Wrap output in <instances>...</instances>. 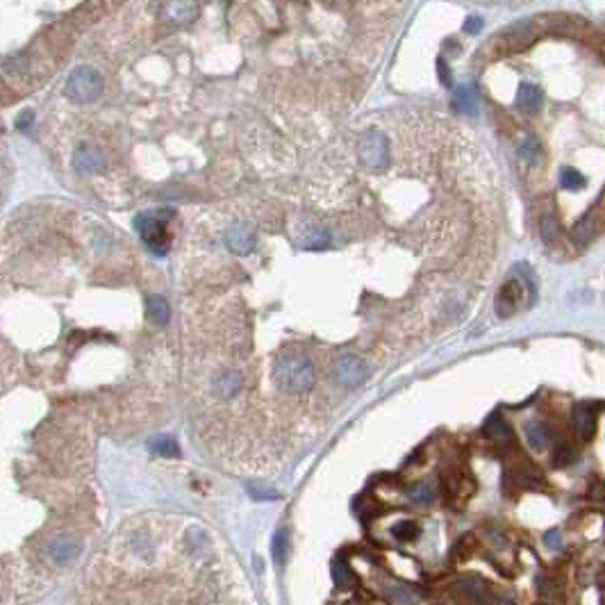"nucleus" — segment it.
Returning <instances> with one entry per match:
<instances>
[{
  "mask_svg": "<svg viewBox=\"0 0 605 605\" xmlns=\"http://www.w3.org/2000/svg\"><path fill=\"white\" fill-rule=\"evenodd\" d=\"M273 383L280 392L299 396L314 385V367L303 355H285L273 365Z\"/></svg>",
  "mask_w": 605,
  "mask_h": 605,
  "instance_id": "obj_1",
  "label": "nucleus"
},
{
  "mask_svg": "<svg viewBox=\"0 0 605 605\" xmlns=\"http://www.w3.org/2000/svg\"><path fill=\"white\" fill-rule=\"evenodd\" d=\"M100 91H102V78L98 76V71L89 67H80L76 71H71V76L67 80V96L73 102L87 105V102L98 98Z\"/></svg>",
  "mask_w": 605,
  "mask_h": 605,
  "instance_id": "obj_2",
  "label": "nucleus"
},
{
  "mask_svg": "<svg viewBox=\"0 0 605 605\" xmlns=\"http://www.w3.org/2000/svg\"><path fill=\"white\" fill-rule=\"evenodd\" d=\"M135 226L142 235L144 244L148 246L153 255L162 257L169 253L171 248V239H169V232H166V226L160 217H153V214H139Z\"/></svg>",
  "mask_w": 605,
  "mask_h": 605,
  "instance_id": "obj_3",
  "label": "nucleus"
},
{
  "mask_svg": "<svg viewBox=\"0 0 605 605\" xmlns=\"http://www.w3.org/2000/svg\"><path fill=\"white\" fill-rule=\"evenodd\" d=\"M360 162L369 169H385L389 164V142L380 130H369L358 144Z\"/></svg>",
  "mask_w": 605,
  "mask_h": 605,
  "instance_id": "obj_4",
  "label": "nucleus"
},
{
  "mask_svg": "<svg viewBox=\"0 0 605 605\" xmlns=\"http://www.w3.org/2000/svg\"><path fill=\"white\" fill-rule=\"evenodd\" d=\"M334 378L346 387H358L369 378V367L358 355H341L334 362Z\"/></svg>",
  "mask_w": 605,
  "mask_h": 605,
  "instance_id": "obj_5",
  "label": "nucleus"
},
{
  "mask_svg": "<svg viewBox=\"0 0 605 605\" xmlns=\"http://www.w3.org/2000/svg\"><path fill=\"white\" fill-rule=\"evenodd\" d=\"M455 594L473 605H487L491 601L489 585L482 578H478V576H462V578L455 583Z\"/></svg>",
  "mask_w": 605,
  "mask_h": 605,
  "instance_id": "obj_6",
  "label": "nucleus"
},
{
  "mask_svg": "<svg viewBox=\"0 0 605 605\" xmlns=\"http://www.w3.org/2000/svg\"><path fill=\"white\" fill-rule=\"evenodd\" d=\"M226 246L230 253L237 255H248L255 246V230L248 223H235L226 232Z\"/></svg>",
  "mask_w": 605,
  "mask_h": 605,
  "instance_id": "obj_7",
  "label": "nucleus"
},
{
  "mask_svg": "<svg viewBox=\"0 0 605 605\" xmlns=\"http://www.w3.org/2000/svg\"><path fill=\"white\" fill-rule=\"evenodd\" d=\"M102 162L105 160H102L100 148H96L94 144H80L76 148V153H73V166H76V171L82 175L96 173L102 166Z\"/></svg>",
  "mask_w": 605,
  "mask_h": 605,
  "instance_id": "obj_8",
  "label": "nucleus"
},
{
  "mask_svg": "<svg viewBox=\"0 0 605 605\" xmlns=\"http://www.w3.org/2000/svg\"><path fill=\"white\" fill-rule=\"evenodd\" d=\"M241 387H244V378H241L239 371L223 369L214 380V396L221 398V401H230L241 392Z\"/></svg>",
  "mask_w": 605,
  "mask_h": 605,
  "instance_id": "obj_9",
  "label": "nucleus"
},
{
  "mask_svg": "<svg viewBox=\"0 0 605 605\" xmlns=\"http://www.w3.org/2000/svg\"><path fill=\"white\" fill-rule=\"evenodd\" d=\"M485 435L498 446V449H503V451H508V449L515 446V433H512L510 423L501 414L489 416V421L485 423Z\"/></svg>",
  "mask_w": 605,
  "mask_h": 605,
  "instance_id": "obj_10",
  "label": "nucleus"
},
{
  "mask_svg": "<svg viewBox=\"0 0 605 605\" xmlns=\"http://www.w3.org/2000/svg\"><path fill=\"white\" fill-rule=\"evenodd\" d=\"M80 551H82V544L76 542V539H71V537H57V539H53V544L48 546L50 560L60 566L71 564L80 555Z\"/></svg>",
  "mask_w": 605,
  "mask_h": 605,
  "instance_id": "obj_11",
  "label": "nucleus"
},
{
  "mask_svg": "<svg viewBox=\"0 0 605 605\" xmlns=\"http://www.w3.org/2000/svg\"><path fill=\"white\" fill-rule=\"evenodd\" d=\"M519 301H521V283H519V280L505 283L503 290L498 292V301H496V312H498V316L508 319L510 314H515Z\"/></svg>",
  "mask_w": 605,
  "mask_h": 605,
  "instance_id": "obj_12",
  "label": "nucleus"
},
{
  "mask_svg": "<svg viewBox=\"0 0 605 605\" xmlns=\"http://www.w3.org/2000/svg\"><path fill=\"white\" fill-rule=\"evenodd\" d=\"M385 597L389 599V603H394V605H419L421 603L419 592H414L409 585H403V583H385Z\"/></svg>",
  "mask_w": 605,
  "mask_h": 605,
  "instance_id": "obj_13",
  "label": "nucleus"
},
{
  "mask_svg": "<svg viewBox=\"0 0 605 605\" xmlns=\"http://www.w3.org/2000/svg\"><path fill=\"white\" fill-rule=\"evenodd\" d=\"M542 100H544L542 89L535 87V85H528V82H524L517 91V107L524 111V114H533V111H537L539 105H542Z\"/></svg>",
  "mask_w": 605,
  "mask_h": 605,
  "instance_id": "obj_14",
  "label": "nucleus"
},
{
  "mask_svg": "<svg viewBox=\"0 0 605 605\" xmlns=\"http://www.w3.org/2000/svg\"><path fill=\"white\" fill-rule=\"evenodd\" d=\"M524 430H526V440H528L533 451L542 453L548 449V444H551V430H548L542 421H528Z\"/></svg>",
  "mask_w": 605,
  "mask_h": 605,
  "instance_id": "obj_15",
  "label": "nucleus"
},
{
  "mask_svg": "<svg viewBox=\"0 0 605 605\" xmlns=\"http://www.w3.org/2000/svg\"><path fill=\"white\" fill-rule=\"evenodd\" d=\"M573 430L578 433V437H583V440H590V437L594 435V428H597V416H594V412L590 407H576L573 412Z\"/></svg>",
  "mask_w": 605,
  "mask_h": 605,
  "instance_id": "obj_16",
  "label": "nucleus"
},
{
  "mask_svg": "<svg viewBox=\"0 0 605 605\" xmlns=\"http://www.w3.org/2000/svg\"><path fill=\"white\" fill-rule=\"evenodd\" d=\"M162 9L166 12V18H171L175 23H189L198 14L196 3H164Z\"/></svg>",
  "mask_w": 605,
  "mask_h": 605,
  "instance_id": "obj_17",
  "label": "nucleus"
},
{
  "mask_svg": "<svg viewBox=\"0 0 605 605\" xmlns=\"http://www.w3.org/2000/svg\"><path fill=\"white\" fill-rule=\"evenodd\" d=\"M299 244L305 250H323V248L330 246V235H328V230L314 226V228H307L303 232L301 239H299Z\"/></svg>",
  "mask_w": 605,
  "mask_h": 605,
  "instance_id": "obj_18",
  "label": "nucleus"
},
{
  "mask_svg": "<svg viewBox=\"0 0 605 605\" xmlns=\"http://www.w3.org/2000/svg\"><path fill=\"white\" fill-rule=\"evenodd\" d=\"M148 449H151L155 455H162V458H178L180 455V446L178 442L173 440L169 435H157L148 442Z\"/></svg>",
  "mask_w": 605,
  "mask_h": 605,
  "instance_id": "obj_19",
  "label": "nucleus"
},
{
  "mask_svg": "<svg viewBox=\"0 0 605 605\" xmlns=\"http://www.w3.org/2000/svg\"><path fill=\"white\" fill-rule=\"evenodd\" d=\"M146 314L155 325H164L166 321H169V303H166L162 296H148Z\"/></svg>",
  "mask_w": 605,
  "mask_h": 605,
  "instance_id": "obj_20",
  "label": "nucleus"
},
{
  "mask_svg": "<svg viewBox=\"0 0 605 605\" xmlns=\"http://www.w3.org/2000/svg\"><path fill=\"white\" fill-rule=\"evenodd\" d=\"M510 480L515 482V487L528 489V487L539 485V482H542V476H539V471L533 467H517V469L510 471Z\"/></svg>",
  "mask_w": 605,
  "mask_h": 605,
  "instance_id": "obj_21",
  "label": "nucleus"
},
{
  "mask_svg": "<svg viewBox=\"0 0 605 605\" xmlns=\"http://www.w3.org/2000/svg\"><path fill=\"white\" fill-rule=\"evenodd\" d=\"M330 571H332V580H334V585H337L339 590L351 587V583H353V573H351L348 562L344 560V557H334V560H332V566H330Z\"/></svg>",
  "mask_w": 605,
  "mask_h": 605,
  "instance_id": "obj_22",
  "label": "nucleus"
},
{
  "mask_svg": "<svg viewBox=\"0 0 605 605\" xmlns=\"http://www.w3.org/2000/svg\"><path fill=\"white\" fill-rule=\"evenodd\" d=\"M597 228H599L597 217H594V214H590V217H585V219H580L578 223H576L573 239L578 241V244H587V241H590L594 235H597Z\"/></svg>",
  "mask_w": 605,
  "mask_h": 605,
  "instance_id": "obj_23",
  "label": "nucleus"
},
{
  "mask_svg": "<svg viewBox=\"0 0 605 605\" xmlns=\"http://www.w3.org/2000/svg\"><path fill=\"white\" fill-rule=\"evenodd\" d=\"M455 98H458V107L460 111H464V114L473 116L476 114V107H478V98H476V91H473V87H460L458 91H455Z\"/></svg>",
  "mask_w": 605,
  "mask_h": 605,
  "instance_id": "obj_24",
  "label": "nucleus"
},
{
  "mask_svg": "<svg viewBox=\"0 0 605 605\" xmlns=\"http://www.w3.org/2000/svg\"><path fill=\"white\" fill-rule=\"evenodd\" d=\"M407 498L416 505H426L435 498V487L430 482H414V485L407 489Z\"/></svg>",
  "mask_w": 605,
  "mask_h": 605,
  "instance_id": "obj_25",
  "label": "nucleus"
},
{
  "mask_svg": "<svg viewBox=\"0 0 605 605\" xmlns=\"http://www.w3.org/2000/svg\"><path fill=\"white\" fill-rule=\"evenodd\" d=\"M585 182H587V180H585V175L580 171H576L573 166H566V169H562V173H560V184L564 189H569V191L583 189Z\"/></svg>",
  "mask_w": 605,
  "mask_h": 605,
  "instance_id": "obj_26",
  "label": "nucleus"
},
{
  "mask_svg": "<svg viewBox=\"0 0 605 605\" xmlns=\"http://www.w3.org/2000/svg\"><path fill=\"white\" fill-rule=\"evenodd\" d=\"M539 235H542V239L548 241V244L557 241V237H560V223H557V219L551 217V214L542 217V221H539Z\"/></svg>",
  "mask_w": 605,
  "mask_h": 605,
  "instance_id": "obj_27",
  "label": "nucleus"
},
{
  "mask_svg": "<svg viewBox=\"0 0 605 605\" xmlns=\"http://www.w3.org/2000/svg\"><path fill=\"white\" fill-rule=\"evenodd\" d=\"M287 553H290V533H287V528H283V530H278L276 537H273V557H276V562L285 564Z\"/></svg>",
  "mask_w": 605,
  "mask_h": 605,
  "instance_id": "obj_28",
  "label": "nucleus"
},
{
  "mask_svg": "<svg viewBox=\"0 0 605 605\" xmlns=\"http://www.w3.org/2000/svg\"><path fill=\"white\" fill-rule=\"evenodd\" d=\"M392 535L398 539V542H414L419 537V526L414 521H398V524L392 528Z\"/></svg>",
  "mask_w": 605,
  "mask_h": 605,
  "instance_id": "obj_29",
  "label": "nucleus"
},
{
  "mask_svg": "<svg viewBox=\"0 0 605 605\" xmlns=\"http://www.w3.org/2000/svg\"><path fill=\"white\" fill-rule=\"evenodd\" d=\"M517 153H519V157H521V162H526V164L537 162V157H539V144H537V139L526 137L524 142L517 146Z\"/></svg>",
  "mask_w": 605,
  "mask_h": 605,
  "instance_id": "obj_30",
  "label": "nucleus"
},
{
  "mask_svg": "<svg viewBox=\"0 0 605 605\" xmlns=\"http://www.w3.org/2000/svg\"><path fill=\"white\" fill-rule=\"evenodd\" d=\"M250 496H253L255 501H276V498H280V494H278L276 489H271V487H259V485H250Z\"/></svg>",
  "mask_w": 605,
  "mask_h": 605,
  "instance_id": "obj_31",
  "label": "nucleus"
},
{
  "mask_svg": "<svg viewBox=\"0 0 605 605\" xmlns=\"http://www.w3.org/2000/svg\"><path fill=\"white\" fill-rule=\"evenodd\" d=\"M573 458H576V455H573L571 446H560V449L553 453V464H555V467H566L569 462H573Z\"/></svg>",
  "mask_w": 605,
  "mask_h": 605,
  "instance_id": "obj_32",
  "label": "nucleus"
},
{
  "mask_svg": "<svg viewBox=\"0 0 605 605\" xmlns=\"http://www.w3.org/2000/svg\"><path fill=\"white\" fill-rule=\"evenodd\" d=\"M544 546H546V548H551V551H560V548H562V535H560V530H557V528L546 530V535H544Z\"/></svg>",
  "mask_w": 605,
  "mask_h": 605,
  "instance_id": "obj_33",
  "label": "nucleus"
},
{
  "mask_svg": "<svg viewBox=\"0 0 605 605\" xmlns=\"http://www.w3.org/2000/svg\"><path fill=\"white\" fill-rule=\"evenodd\" d=\"M437 69H440V80H442V85L451 89V87H453V78H451L449 67H446V62H444V60L437 62Z\"/></svg>",
  "mask_w": 605,
  "mask_h": 605,
  "instance_id": "obj_34",
  "label": "nucleus"
},
{
  "mask_svg": "<svg viewBox=\"0 0 605 605\" xmlns=\"http://www.w3.org/2000/svg\"><path fill=\"white\" fill-rule=\"evenodd\" d=\"M482 27V18H478V16H469V21L464 23V32L467 34H473V32H478Z\"/></svg>",
  "mask_w": 605,
  "mask_h": 605,
  "instance_id": "obj_35",
  "label": "nucleus"
},
{
  "mask_svg": "<svg viewBox=\"0 0 605 605\" xmlns=\"http://www.w3.org/2000/svg\"><path fill=\"white\" fill-rule=\"evenodd\" d=\"M30 121H32V111H23V114L18 116V125L27 128V125H30Z\"/></svg>",
  "mask_w": 605,
  "mask_h": 605,
  "instance_id": "obj_36",
  "label": "nucleus"
}]
</instances>
